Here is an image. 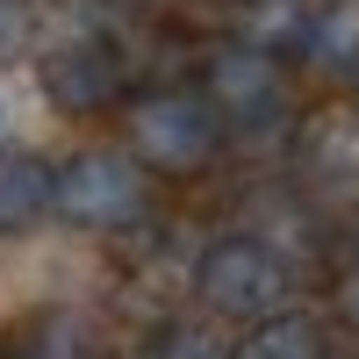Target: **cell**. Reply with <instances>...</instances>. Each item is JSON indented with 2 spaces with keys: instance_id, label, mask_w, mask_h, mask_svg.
<instances>
[{
  "instance_id": "cell-6",
  "label": "cell",
  "mask_w": 359,
  "mask_h": 359,
  "mask_svg": "<svg viewBox=\"0 0 359 359\" xmlns=\"http://www.w3.org/2000/svg\"><path fill=\"white\" fill-rule=\"evenodd\" d=\"M309 36V0H237L230 8V43H245L259 57H302Z\"/></svg>"
},
{
  "instance_id": "cell-8",
  "label": "cell",
  "mask_w": 359,
  "mask_h": 359,
  "mask_svg": "<svg viewBox=\"0 0 359 359\" xmlns=\"http://www.w3.org/2000/svg\"><path fill=\"white\" fill-rule=\"evenodd\" d=\"M230 359H331V345H323V323L302 316V309H273L245 323V338L230 345Z\"/></svg>"
},
{
  "instance_id": "cell-5",
  "label": "cell",
  "mask_w": 359,
  "mask_h": 359,
  "mask_svg": "<svg viewBox=\"0 0 359 359\" xmlns=\"http://www.w3.org/2000/svg\"><path fill=\"white\" fill-rule=\"evenodd\" d=\"M36 86L57 115H108L130 101V57L108 29H65L36 57Z\"/></svg>"
},
{
  "instance_id": "cell-11",
  "label": "cell",
  "mask_w": 359,
  "mask_h": 359,
  "mask_svg": "<svg viewBox=\"0 0 359 359\" xmlns=\"http://www.w3.org/2000/svg\"><path fill=\"white\" fill-rule=\"evenodd\" d=\"M151 359H230V345L208 331V323H165L151 338Z\"/></svg>"
},
{
  "instance_id": "cell-2",
  "label": "cell",
  "mask_w": 359,
  "mask_h": 359,
  "mask_svg": "<svg viewBox=\"0 0 359 359\" xmlns=\"http://www.w3.org/2000/svg\"><path fill=\"white\" fill-rule=\"evenodd\" d=\"M50 216L94 237H130L151 223V172L130 151H72L50 165Z\"/></svg>"
},
{
  "instance_id": "cell-1",
  "label": "cell",
  "mask_w": 359,
  "mask_h": 359,
  "mask_svg": "<svg viewBox=\"0 0 359 359\" xmlns=\"http://www.w3.org/2000/svg\"><path fill=\"white\" fill-rule=\"evenodd\" d=\"M223 123L194 86H137L123 101V151L151 180H194L223 158Z\"/></svg>"
},
{
  "instance_id": "cell-10",
  "label": "cell",
  "mask_w": 359,
  "mask_h": 359,
  "mask_svg": "<svg viewBox=\"0 0 359 359\" xmlns=\"http://www.w3.org/2000/svg\"><path fill=\"white\" fill-rule=\"evenodd\" d=\"M302 57L316 72H359V0H323V8H309Z\"/></svg>"
},
{
  "instance_id": "cell-7",
  "label": "cell",
  "mask_w": 359,
  "mask_h": 359,
  "mask_svg": "<svg viewBox=\"0 0 359 359\" xmlns=\"http://www.w3.org/2000/svg\"><path fill=\"white\" fill-rule=\"evenodd\" d=\"M15 352L22 359H115L108 331H101L94 316H79V309H36Z\"/></svg>"
},
{
  "instance_id": "cell-4",
  "label": "cell",
  "mask_w": 359,
  "mask_h": 359,
  "mask_svg": "<svg viewBox=\"0 0 359 359\" xmlns=\"http://www.w3.org/2000/svg\"><path fill=\"white\" fill-rule=\"evenodd\" d=\"M194 94L208 101V115L223 123V137H273L287 123V65L280 57H259L245 43H216L201 57V86Z\"/></svg>"
},
{
  "instance_id": "cell-9",
  "label": "cell",
  "mask_w": 359,
  "mask_h": 359,
  "mask_svg": "<svg viewBox=\"0 0 359 359\" xmlns=\"http://www.w3.org/2000/svg\"><path fill=\"white\" fill-rule=\"evenodd\" d=\"M50 216V165L29 151H0V237H22Z\"/></svg>"
},
{
  "instance_id": "cell-12",
  "label": "cell",
  "mask_w": 359,
  "mask_h": 359,
  "mask_svg": "<svg viewBox=\"0 0 359 359\" xmlns=\"http://www.w3.org/2000/svg\"><path fill=\"white\" fill-rule=\"evenodd\" d=\"M29 36H36V8L29 0H0V65H15L29 50Z\"/></svg>"
},
{
  "instance_id": "cell-3",
  "label": "cell",
  "mask_w": 359,
  "mask_h": 359,
  "mask_svg": "<svg viewBox=\"0 0 359 359\" xmlns=\"http://www.w3.org/2000/svg\"><path fill=\"white\" fill-rule=\"evenodd\" d=\"M194 302L208 316H237L259 323L287 309V252L259 230H223L194 252Z\"/></svg>"
},
{
  "instance_id": "cell-15",
  "label": "cell",
  "mask_w": 359,
  "mask_h": 359,
  "mask_svg": "<svg viewBox=\"0 0 359 359\" xmlns=\"http://www.w3.org/2000/svg\"><path fill=\"white\" fill-rule=\"evenodd\" d=\"M0 359H22V352H0Z\"/></svg>"
},
{
  "instance_id": "cell-13",
  "label": "cell",
  "mask_w": 359,
  "mask_h": 359,
  "mask_svg": "<svg viewBox=\"0 0 359 359\" xmlns=\"http://www.w3.org/2000/svg\"><path fill=\"white\" fill-rule=\"evenodd\" d=\"M331 316L359 338V259H345L338 273H331Z\"/></svg>"
},
{
  "instance_id": "cell-14",
  "label": "cell",
  "mask_w": 359,
  "mask_h": 359,
  "mask_svg": "<svg viewBox=\"0 0 359 359\" xmlns=\"http://www.w3.org/2000/svg\"><path fill=\"white\" fill-rule=\"evenodd\" d=\"M0 137H8V108H0Z\"/></svg>"
}]
</instances>
